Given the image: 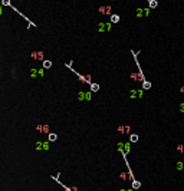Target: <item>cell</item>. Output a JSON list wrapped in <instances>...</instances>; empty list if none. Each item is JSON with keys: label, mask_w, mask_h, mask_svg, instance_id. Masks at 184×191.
Listing matches in <instances>:
<instances>
[{"label": "cell", "mask_w": 184, "mask_h": 191, "mask_svg": "<svg viewBox=\"0 0 184 191\" xmlns=\"http://www.w3.org/2000/svg\"><path fill=\"white\" fill-rule=\"evenodd\" d=\"M138 17H144V16H148L150 14V9H137V12H135Z\"/></svg>", "instance_id": "1"}, {"label": "cell", "mask_w": 184, "mask_h": 191, "mask_svg": "<svg viewBox=\"0 0 184 191\" xmlns=\"http://www.w3.org/2000/svg\"><path fill=\"white\" fill-rule=\"evenodd\" d=\"M99 13H104V14H111V6H101V7H99Z\"/></svg>", "instance_id": "2"}, {"label": "cell", "mask_w": 184, "mask_h": 191, "mask_svg": "<svg viewBox=\"0 0 184 191\" xmlns=\"http://www.w3.org/2000/svg\"><path fill=\"white\" fill-rule=\"evenodd\" d=\"M111 29V23H101L99 24V30H109Z\"/></svg>", "instance_id": "3"}, {"label": "cell", "mask_w": 184, "mask_h": 191, "mask_svg": "<svg viewBox=\"0 0 184 191\" xmlns=\"http://www.w3.org/2000/svg\"><path fill=\"white\" fill-rule=\"evenodd\" d=\"M142 89H145V91H148V89H151V82H148V81H144V82H142Z\"/></svg>", "instance_id": "4"}, {"label": "cell", "mask_w": 184, "mask_h": 191, "mask_svg": "<svg viewBox=\"0 0 184 191\" xmlns=\"http://www.w3.org/2000/svg\"><path fill=\"white\" fill-rule=\"evenodd\" d=\"M148 4H150V9H155V7L158 6V1L157 0H150Z\"/></svg>", "instance_id": "5"}, {"label": "cell", "mask_w": 184, "mask_h": 191, "mask_svg": "<svg viewBox=\"0 0 184 191\" xmlns=\"http://www.w3.org/2000/svg\"><path fill=\"white\" fill-rule=\"evenodd\" d=\"M32 58H34V59H42V58H43V53H42V52H33V53H32Z\"/></svg>", "instance_id": "6"}, {"label": "cell", "mask_w": 184, "mask_h": 191, "mask_svg": "<svg viewBox=\"0 0 184 191\" xmlns=\"http://www.w3.org/2000/svg\"><path fill=\"white\" fill-rule=\"evenodd\" d=\"M111 22L112 23H118L120 22V16L118 14H111Z\"/></svg>", "instance_id": "7"}, {"label": "cell", "mask_w": 184, "mask_h": 191, "mask_svg": "<svg viewBox=\"0 0 184 191\" xmlns=\"http://www.w3.org/2000/svg\"><path fill=\"white\" fill-rule=\"evenodd\" d=\"M130 141H131V142H137V141H138V135H137V134H131Z\"/></svg>", "instance_id": "8"}, {"label": "cell", "mask_w": 184, "mask_h": 191, "mask_svg": "<svg viewBox=\"0 0 184 191\" xmlns=\"http://www.w3.org/2000/svg\"><path fill=\"white\" fill-rule=\"evenodd\" d=\"M50 66H52V62H50V60H45V62H43V68H46V69H49Z\"/></svg>", "instance_id": "9"}, {"label": "cell", "mask_w": 184, "mask_h": 191, "mask_svg": "<svg viewBox=\"0 0 184 191\" xmlns=\"http://www.w3.org/2000/svg\"><path fill=\"white\" fill-rule=\"evenodd\" d=\"M91 89L94 91V92H96L98 89H99V86H98L96 83H91Z\"/></svg>", "instance_id": "10"}, {"label": "cell", "mask_w": 184, "mask_h": 191, "mask_svg": "<svg viewBox=\"0 0 184 191\" xmlns=\"http://www.w3.org/2000/svg\"><path fill=\"white\" fill-rule=\"evenodd\" d=\"M2 4H3V6H12L10 0H2Z\"/></svg>", "instance_id": "11"}, {"label": "cell", "mask_w": 184, "mask_h": 191, "mask_svg": "<svg viewBox=\"0 0 184 191\" xmlns=\"http://www.w3.org/2000/svg\"><path fill=\"white\" fill-rule=\"evenodd\" d=\"M55 139H56V135H55V134H50V135H49V141H55Z\"/></svg>", "instance_id": "12"}, {"label": "cell", "mask_w": 184, "mask_h": 191, "mask_svg": "<svg viewBox=\"0 0 184 191\" xmlns=\"http://www.w3.org/2000/svg\"><path fill=\"white\" fill-rule=\"evenodd\" d=\"M0 13H2V7H0Z\"/></svg>", "instance_id": "13"}, {"label": "cell", "mask_w": 184, "mask_h": 191, "mask_svg": "<svg viewBox=\"0 0 184 191\" xmlns=\"http://www.w3.org/2000/svg\"><path fill=\"white\" fill-rule=\"evenodd\" d=\"M145 1H147V3H148V1H150V0H145Z\"/></svg>", "instance_id": "14"}]
</instances>
